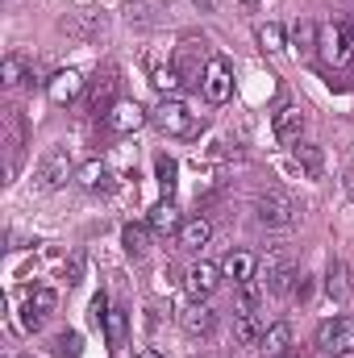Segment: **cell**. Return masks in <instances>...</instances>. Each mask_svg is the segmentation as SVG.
Listing matches in <instances>:
<instances>
[{
    "mask_svg": "<svg viewBox=\"0 0 354 358\" xmlns=\"http://www.w3.org/2000/svg\"><path fill=\"white\" fill-rule=\"evenodd\" d=\"M113 92H117V71L108 67V71L96 80V88H92V108H96V113H108V108L117 104V100H113Z\"/></svg>",
    "mask_w": 354,
    "mask_h": 358,
    "instance_id": "cb8c5ba5",
    "label": "cell"
},
{
    "mask_svg": "<svg viewBox=\"0 0 354 358\" xmlns=\"http://www.w3.org/2000/svg\"><path fill=\"white\" fill-rule=\"evenodd\" d=\"M179 325H183V334H192V338H208V334L217 329V313H213L204 300H192V304L179 308Z\"/></svg>",
    "mask_w": 354,
    "mask_h": 358,
    "instance_id": "30bf717a",
    "label": "cell"
},
{
    "mask_svg": "<svg viewBox=\"0 0 354 358\" xmlns=\"http://www.w3.org/2000/svg\"><path fill=\"white\" fill-rule=\"evenodd\" d=\"M292 159H296V167L309 171V176H321V167H325L321 146H304V142H296V146H292Z\"/></svg>",
    "mask_w": 354,
    "mask_h": 358,
    "instance_id": "484cf974",
    "label": "cell"
},
{
    "mask_svg": "<svg viewBox=\"0 0 354 358\" xmlns=\"http://www.w3.org/2000/svg\"><path fill=\"white\" fill-rule=\"evenodd\" d=\"M121 246L129 259H142L146 255V225H125L121 229Z\"/></svg>",
    "mask_w": 354,
    "mask_h": 358,
    "instance_id": "f1b7e54d",
    "label": "cell"
},
{
    "mask_svg": "<svg viewBox=\"0 0 354 358\" xmlns=\"http://www.w3.org/2000/svg\"><path fill=\"white\" fill-rule=\"evenodd\" d=\"M263 283H267V292H271V296H296L300 271H296V267H283V263H279V267L271 271V275H267Z\"/></svg>",
    "mask_w": 354,
    "mask_h": 358,
    "instance_id": "44dd1931",
    "label": "cell"
},
{
    "mask_svg": "<svg viewBox=\"0 0 354 358\" xmlns=\"http://www.w3.org/2000/svg\"><path fill=\"white\" fill-rule=\"evenodd\" d=\"M259 50L263 55H279L283 46H288V34H283V25H275V21H267V25H259Z\"/></svg>",
    "mask_w": 354,
    "mask_h": 358,
    "instance_id": "4316f807",
    "label": "cell"
},
{
    "mask_svg": "<svg viewBox=\"0 0 354 358\" xmlns=\"http://www.w3.org/2000/svg\"><path fill=\"white\" fill-rule=\"evenodd\" d=\"M342 187H346V196L354 200V171H346V176H342Z\"/></svg>",
    "mask_w": 354,
    "mask_h": 358,
    "instance_id": "8d00e7d4",
    "label": "cell"
},
{
    "mask_svg": "<svg viewBox=\"0 0 354 358\" xmlns=\"http://www.w3.org/2000/svg\"><path fill=\"white\" fill-rule=\"evenodd\" d=\"M55 346H59V355L63 358H80V338H76V334H63Z\"/></svg>",
    "mask_w": 354,
    "mask_h": 358,
    "instance_id": "836d02e7",
    "label": "cell"
},
{
    "mask_svg": "<svg viewBox=\"0 0 354 358\" xmlns=\"http://www.w3.org/2000/svg\"><path fill=\"white\" fill-rule=\"evenodd\" d=\"M138 358H163V355H159V350H142Z\"/></svg>",
    "mask_w": 354,
    "mask_h": 358,
    "instance_id": "74e56055",
    "label": "cell"
},
{
    "mask_svg": "<svg viewBox=\"0 0 354 358\" xmlns=\"http://www.w3.org/2000/svg\"><path fill=\"white\" fill-rule=\"evenodd\" d=\"M221 279H225L221 267H213V263H196V267L187 271L183 287H187V296H192V300H208V296L217 292V283H221Z\"/></svg>",
    "mask_w": 354,
    "mask_h": 358,
    "instance_id": "7c38bea8",
    "label": "cell"
},
{
    "mask_svg": "<svg viewBox=\"0 0 354 358\" xmlns=\"http://www.w3.org/2000/svg\"><path fill=\"white\" fill-rule=\"evenodd\" d=\"M150 84L159 88V96H179V92L187 88V80L179 76L176 63H167V67L163 63H150Z\"/></svg>",
    "mask_w": 354,
    "mask_h": 358,
    "instance_id": "ac0fdd59",
    "label": "cell"
},
{
    "mask_svg": "<svg viewBox=\"0 0 354 358\" xmlns=\"http://www.w3.org/2000/svg\"><path fill=\"white\" fill-rule=\"evenodd\" d=\"M25 304H29V308H34V313H42V317H46V313H50V308H55V304H59V296H55V292H50V287H34V292H29V300H25Z\"/></svg>",
    "mask_w": 354,
    "mask_h": 358,
    "instance_id": "4dcf8cb0",
    "label": "cell"
},
{
    "mask_svg": "<svg viewBox=\"0 0 354 358\" xmlns=\"http://www.w3.org/2000/svg\"><path fill=\"white\" fill-rule=\"evenodd\" d=\"M200 92H204V100H208V104H225V100H229V92H234V67H229L221 55H213V59L204 63Z\"/></svg>",
    "mask_w": 354,
    "mask_h": 358,
    "instance_id": "8992f818",
    "label": "cell"
},
{
    "mask_svg": "<svg viewBox=\"0 0 354 358\" xmlns=\"http://www.w3.org/2000/svg\"><path fill=\"white\" fill-rule=\"evenodd\" d=\"M108 308H113V304H108V296H104V292H100V296H96V300H92V325H96V329H104V317H108Z\"/></svg>",
    "mask_w": 354,
    "mask_h": 358,
    "instance_id": "d6a6232c",
    "label": "cell"
},
{
    "mask_svg": "<svg viewBox=\"0 0 354 358\" xmlns=\"http://www.w3.org/2000/svg\"><path fill=\"white\" fill-rule=\"evenodd\" d=\"M271 129H275V142H279V146H296L300 134H304V113H300V104H279L275 117H271Z\"/></svg>",
    "mask_w": 354,
    "mask_h": 358,
    "instance_id": "9c48e42d",
    "label": "cell"
},
{
    "mask_svg": "<svg viewBox=\"0 0 354 358\" xmlns=\"http://www.w3.org/2000/svg\"><path fill=\"white\" fill-rule=\"evenodd\" d=\"M351 29H354V17H351Z\"/></svg>",
    "mask_w": 354,
    "mask_h": 358,
    "instance_id": "f35d334b",
    "label": "cell"
},
{
    "mask_svg": "<svg viewBox=\"0 0 354 358\" xmlns=\"http://www.w3.org/2000/svg\"><path fill=\"white\" fill-rule=\"evenodd\" d=\"M238 287H242V313H255V308H259V300H263V287H267V283L250 279V283H238Z\"/></svg>",
    "mask_w": 354,
    "mask_h": 358,
    "instance_id": "1f68e13d",
    "label": "cell"
},
{
    "mask_svg": "<svg viewBox=\"0 0 354 358\" xmlns=\"http://www.w3.org/2000/svg\"><path fill=\"white\" fill-rule=\"evenodd\" d=\"M0 80H4V88H21V84H25V80H34V76L25 71V59L8 55V59L0 63Z\"/></svg>",
    "mask_w": 354,
    "mask_h": 358,
    "instance_id": "83f0119b",
    "label": "cell"
},
{
    "mask_svg": "<svg viewBox=\"0 0 354 358\" xmlns=\"http://www.w3.org/2000/svg\"><path fill=\"white\" fill-rule=\"evenodd\" d=\"M71 176H76L71 150H67V146H50V150L42 155V163H38V187H42V192H59Z\"/></svg>",
    "mask_w": 354,
    "mask_h": 358,
    "instance_id": "5b68a950",
    "label": "cell"
},
{
    "mask_svg": "<svg viewBox=\"0 0 354 358\" xmlns=\"http://www.w3.org/2000/svg\"><path fill=\"white\" fill-rule=\"evenodd\" d=\"M104 338H108V350H121L125 338H129V313L125 308H108L104 317Z\"/></svg>",
    "mask_w": 354,
    "mask_h": 358,
    "instance_id": "ffe728a7",
    "label": "cell"
},
{
    "mask_svg": "<svg viewBox=\"0 0 354 358\" xmlns=\"http://www.w3.org/2000/svg\"><path fill=\"white\" fill-rule=\"evenodd\" d=\"M76 183H80L84 192H108V187H113V179H108V167H104L100 159H88V163L76 171Z\"/></svg>",
    "mask_w": 354,
    "mask_h": 358,
    "instance_id": "d6986e66",
    "label": "cell"
},
{
    "mask_svg": "<svg viewBox=\"0 0 354 358\" xmlns=\"http://www.w3.org/2000/svg\"><path fill=\"white\" fill-rule=\"evenodd\" d=\"M63 34L67 38H80V42H96V38H104V13L100 8H71L67 17H63Z\"/></svg>",
    "mask_w": 354,
    "mask_h": 358,
    "instance_id": "52a82bcc",
    "label": "cell"
},
{
    "mask_svg": "<svg viewBox=\"0 0 354 358\" xmlns=\"http://www.w3.org/2000/svg\"><path fill=\"white\" fill-rule=\"evenodd\" d=\"M325 292L334 296V300H346L354 292V283H351V271H346V263H330V271H325Z\"/></svg>",
    "mask_w": 354,
    "mask_h": 358,
    "instance_id": "7402d4cb",
    "label": "cell"
},
{
    "mask_svg": "<svg viewBox=\"0 0 354 358\" xmlns=\"http://www.w3.org/2000/svg\"><path fill=\"white\" fill-rule=\"evenodd\" d=\"M146 225L155 229V234H179V225H183V217H179L176 200L171 196H163L155 208H150V217H146Z\"/></svg>",
    "mask_w": 354,
    "mask_h": 358,
    "instance_id": "2e32d148",
    "label": "cell"
},
{
    "mask_svg": "<svg viewBox=\"0 0 354 358\" xmlns=\"http://www.w3.org/2000/svg\"><path fill=\"white\" fill-rule=\"evenodd\" d=\"M255 217L263 221L267 229H288V225H296V221H300V208H296V200H292L288 192L267 187L263 196L255 200Z\"/></svg>",
    "mask_w": 354,
    "mask_h": 358,
    "instance_id": "7a4b0ae2",
    "label": "cell"
},
{
    "mask_svg": "<svg viewBox=\"0 0 354 358\" xmlns=\"http://www.w3.org/2000/svg\"><path fill=\"white\" fill-rule=\"evenodd\" d=\"M171 63L179 67V76H183L187 84H200V80H204V71H200V63H204V42H200V38H183Z\"/></svg>",
    "mask_w": 354,
    "mask_h": 358,
    "instance_id": "8fae6325",
    "label": "cell"
},
{
    "mask_svg": "<svg viewBox=\"0 0 354 358\" xmlns=\"http://www.w3.org/2000/svg\"><path fill=\"white\" fill-rule=\"evenodd\" d=\"M84 88V76L76 71V67H63V71H55L50 80H46V96L55 100V104H71L76 96Z\"/></svg>",
    "mask_w": 354,
    "mask_h": 358,
    "instance_id": "4fadbf2b",
    "label": "cell"
},
{
    "mask_svg": "<svg viewBox=\"0 0 354 358\" xmlns=\"http://www.w3.org/2000/svg\"><path fill=\"white\" fill-rule=\"evenodd\" d=\"M317 50H321V59H325L330 67H346L354 59V29L330 21V25L321 29V38H317Z\"/></svg>",
    "mask_w": 354,
    "mask_h": 358,
    "instance_id": "3957f363",
    "label": "cell"
},
{
    "mask_svg": "<svg viewBox=\"0 0 354 358\" xmlns=\"http://www.w3.org/2000/svg\"><path fill=\"white\" fill-rule=\"evenodd\" d=\"M192 4H196L200 13H217V4H221V0H192Z\"/></svg>",
    "mask_w": 354,
    "mask_h": 358,
    "instance_id": "d590c367",
    "label": "cell"
},
{
    "mask_svg": "<svg viewBox=\"0 0 354 358\" xmlns=\"http://www.w3.org/2000/svg\"><path fill=\"white\" fill-rule=\"evenodd\" d=\"M150 121V113L138 104V100H117L108 113H104V125L113 129V134H134V129H142Z\"/></svg>",
    "mask_w": 354,
    "mask_h": 358,
    "instance_id": "ba28073f",
    "label": "cell"
},
{
    "mask_svg": "<svg viewBox=\"0 0 354 358\" xmlns=\"http://www.w3.org/2000/svg\"><path fill=\"white\" fill-rule=\"evenodd\" d=\"M317 350L330 358L354 355V317H334L317 329Z\"/></svg>",
    "mask_w": 354,
    "mask_h": 358,
    "instance_id": "277c9868",
    "label": "cell"
},
{
    "mask_svg": "<svg viewBox=\"0 0 354 358\" xmlns=\"http://www.w3.org/2000/svg\"><path fill=\"white\" fill-rule=\"evenodd\" d=\"M288 38H292V46H296V55H313V50H317V38H321V29H317L313 21H296Z\"/></svg>",
    "mask_w": 354,
    "mask_h": 358,
    "instance_id": "d4e9b609",
    "label": "cell"
},
{
    "mask_svg": "<svg viewBox=\"0 0 354 358\" xmlns=\"http://www.w3.org/2000/svg\"><path fill=\"white\" fill-rule=\"evenodd\" d=\"M217 267H221L225 279H234V283H250V279H255V271H259V259H255L250 250H229Z\"/></svg>",
    "mask_w": 354,
    "mask_h": 358,
    "instance_id": "5bb4252c",
    "label": "cell"
},
{
    "mask_svg": "<svg viewBox=\"0 0 354 358\" xmlns=\"http://www.w3.org/2000/svg\"><path fill=\"white\" fill-rule=\"evenodd\" d=\"M234 338H238L242 346H259V338H263V321H259L255 313H238V317H234Z\"/></svg>",
    "mask_w": 354,
    "mask_h": 358,
    "instance_id": "603a6c76",
    "label": "cell"
},
{
    "mask_svg": "<svg viewBox=\"0 0 354 358\" xmlns=\"http://www.w3.org/2000/svg\"><path fill=\"white\" fill-rule=\"evenodd\" d=\"M179 250H204L208 246V238H213V225L204 221V217H183V225H179Z\"/></svg>",
    "mask_w": 354,
    "mask_h": 358,
    "instance_id": "9a60e30c",
    "label": "cell"
},
{
    "mask_svg": "<svg viewBox=\"0 0 354 358\" xmlns=\"http://www.w3.org/2000/svg\"><path fill=\"white\" fill-rule=\"evenodd\" d=\"M150 125L159 129V134H167V138H196L200 134V113H192L179 96H163L155 108H150Z\"/></svg>",
    "mask_w": 354,
    "mask_h": 358,
    "instance_id": "6da1fadb",
    "label": "cell"
},
{
    "mask_svg": "<svg viewBox=\"0 0 354 358\" xmlns=\"http://www.w3.org/2000/svg\"><path fill=\"white\" fill-rule=\"evenodd\" d=\"M21 325H25L29 334H38V329H42V313H34L29 304H21Z\"/></svg>",
    "mask_w": 354,
    "mask_h": 358,
    "instance_id": "e575fe53",
    "label": "cell"
},
{
    "mask_svg": "<svg viewBox=\"0 0 354 358\" xmlns=\"http://www.w3.org/2000/svg\"><path fill=\"white\" fill-rule=\"evenodd\" d=\"M288 346H292V325H288V321L267 325L263 338H259V350H263L267 358H283L288 355Z\"/></svg>",
    "mask_w": 354,
    "mask_h": 358,
    "instance_id": "e0dca14e",
    "label": "cell"
},
{
    "mask_svg": "<svg viewBox=\"0 0 354 358\" xmlns=\"http://www.w3.org/2000/svg\"><path fill=\"white\" fill-rule=\"evenodd\" d=\"M155 171H159V187H163V196H171V192H176V159H167V155H159V163H155Z\"/></svg>",
    "mask_w": 354,
    "mask_h": 358,
    "instance_id": "f546056e",
    "label": "cell"
}]
</instances>
